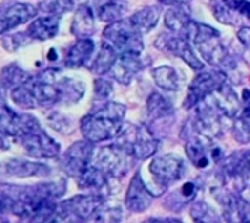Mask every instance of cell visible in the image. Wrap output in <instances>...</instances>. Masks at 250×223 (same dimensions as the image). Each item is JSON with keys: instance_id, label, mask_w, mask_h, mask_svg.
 Here are the masks:
<instances>
[{"instance_id": "cell-38", "label": "cell", "mask_w": 250, "mask_h": 223, "mask_svg": "<svg viewBox=\"0 0 250 223\" xmlns=\"http://www.w3.org/2000/svg\"><path fill=\"white\" fill-rule=\"evenodd\" d=\"M112 94H113V83L105 77H98L94 83L95 103H98L101 106L107 101H110Z\"/></svg>"}, {"instance_id": "cell-13", "label": "cell", "mask_w": 250, "mask_h": 223, "mask_svg": "<svg viewBox=\"0 0 250 223\" xmlns=\"http://www.w3.org/2000/svg\"><path fill=\"white\" fill-rule=\"evenodd\" d=\"M94 145L87 139L77 140L65 151L62 157V167L63 171L73 178H77L86 167L92 163L94 158Z\"/></svg>"}, {"instance_id": "cell-36", "label": "cell", "mask_w": 250, "mask_h": 223, "mask_svg": "<svg viewBox=\"0 0 250 223\" xmlns=\"http://www.w3.org/2000/svg\"><path fill=\"white\" fill-rule=\"evenodd\" d=\"M74 5H76L74 0H42L40 9L44 14L61 17L62 14L73 9Z\"/></svg>"}, {"instance_id": "cell-16", "label": "cell", "mask_w": 250, "mask_h": 223, "mask_svg": "<svg viewBox=\"0 0 250 223\" xmlns=\"http://www.w3.org/2000/svg\"><path fill=\"white\" fill-rule=\"evenodd\" d=\"M222 205L223 217L229 222H250V201L244 199L241 193L230 192L222 187L220 193H214Z\"/></svg>"}, {"instance_id": "cell-15", "label": "cell", "mask_w": 250, "mask_h": 223, "mask_svg": "<svg viewBox=\"0 0 250 223\" xmlns=\"http://www.w3.org/2000/svg\"><path fill=\"white\" fill-rule=\"evenodd\" d=\"M155 198L157 196L152 193V190L148 187L146 181L142 177V172L137 171L130 179L128 189L124 199V205L131 213H144L152 205Z\"/></svg>"}, {"instance_id": "cell-21", "label": "cell", "mask_w": 250, "mask_h": 223, "mask_svg": "<svg viewBox=\"0 0 250 223\" xmlns=\"http://www.w3.org/2000/svg\"><path fill=\"white\" fill-rule=\"evenodd\" d=\"M5 174L9 177H19V178H29V177H47L51 174L50 166L44 163L29 161L23 158H11L5 161Z\"/></svg>"}, {"instance_id": "cell-35", "label": "cell", "mask_w": 250, "mask_h": 223, "mask_svg": "<svg viewBox=\"0 0 250 223\" xmlns=\"http://www.w3.org/2000/svg\"><path fill=\"white\" fill-rule=\"evenodd\" d=\"M190 214H191V219L196 220V222H212V220H220V216L217 214V211L214 210L208 202L201 201V199L191 203Z\"/></svg>"}, {"instance_id": "cell-30", "label": "cell", "mask_w": 250, "mask_h": 223, "mask_svg": "<svg viewBox=\"0 0 250 223\" xmlns=\"http://www.w3.org/2000/svg\"><path fill=\"white\" fill-rule=\"evenodd\" d=\"M173 113V106L170 100H167L160 92H152L146 100V115L149 121H158Z\"/></svg>"}, {"instance_id": "cell-19", "label": "cell", "mask_w": 250, "mask_h": 223, "mask_svg": "<svg viewBox=\"0 0 250 223\" xmlns=\"http://www.w3.org/2000/svg\"><path fill=\"white\" fill-rule=\"evenodd\" d=\"M205 100H208L228 119H234L241 107V100L237 95V92L234 90V86L230 85L229 80L223 82Z\"/></svg>"}, {"instance_id": "cell-4", "label": "cell", "mask_w": 250, "mask_h": 223, "mask_svg": "<svg viewBox=\"0 0 250 223\" xmlns=\"http://www.w3.org/2000/svg\"><path fill=\"white\" fill-rule=\"evenodd\" d=\"M217 177L225 189L243 193L250 179V150L235 151L228 157H223L219 164Z\"/></svg>"}, {"instance_id": "cell-39", "label": "cell", "mask_w": 250, "mask_h": 223, "mask_svg": "<svg viewBox=\"0 0 250 223\" xmlns=\"http://www.w3.org/2000/svg\"><path fill=\"white\" fill-rule=\"evenodd\" d=\"M122 219L121 208L119 207H107L105 202L97 210V213L92 216L91 220L97 222H119Z\"/></svg>"}, {"instance_id": "cell-23", "label": "cell", "mask_w": 250, "mask_h": 223, "mask_svg": "<svg viewBox=\"0 0 250 223\" xmlns=\"http://www.w3.org/2000/svg\"><path fill=\"white\" fill-rule=\"evenodd\" d=\"M27 33L32 41H48L59 33V17L44 15L35 18L27 27Z\"/></svg>"}, {"instance_id": "cell-32", "label": "cell", "mask_w": 250, "mask_h": 223, "mask_svg": "<svg viewBox=\"0 0 250 223\" xmlns=\"http://www.w3.org/2000/svg\"><path fill=\"white\" fill-rule=\"evenodd\" d=\"M198 193H199V187H198V185H196L193 181H187V182H184L181 185L180 190H178L176 193H173L169 198V202L166 203V205L170 210H180V208L186 207L188 202H191L193 199H196Z\"/></svg>"}, {"instance_id": "cell-41", "label": "cell", "mask_w": 250, "mask_h": 223, "mask_svg": "<svg viewBox=\"0 0 250 223\" xmlns=\"http://www.w3.org/2000/svg\"><path fill=\"white\" fill-rule=\"evenodd\" d=\"M15 199L8 192H0V216H6L14 211Z\"/></svg>"}, {"instance_id": "cell-24", "label": "cell", "mask_w": 250, "mask_h": 223, "mask_svg": "<svg viewBox=\"0 0 250 223\" xmlns=\"http://www.w3.org/2000/svg\"><path fill=\"white\" fill-rule=\"evenodd\" d=\"M95 14L97 12L94 11L92 5H80L73 18V23H71V33L77 38H89L91 35H94Z\"/></svg>"}, {"instance_id": "cell-1", "label": "cell", "mask_w": 250, "mask_h": 223, "mask_svg": "<svg viewBox=\"0 0 250 223\" xmlns=\"http://www.w3.org/2000/svg\"><path fill=\"white\" fill-rule=\"evenodd\" d=\"M184 35L190 40L194 50L202 58L204 62L228 74V71L235 68V59L228 53L222 35L217 29H214L205 23L190 20Z\"/></svg>"}, {"instance_id": "cell-3", "label": "cell", "mask_w": 250, "mask_h": 223, "mask_svg": "<svg viewBox=\"0 0 250 223\" xmlns=\"http://www.w3.org/2000/svg\"><path fill=\"white\" fill-rule=\"evenodd\" d=\"M115 143L122 146L125 151L133 156L134 160L144 161L151 158L158 151V139L152 134L149 127L125 122Z\"/></svg>"}, {"instance_id": "cell-40", "label": "cell", "mask_w": 250, "mask_h": 223, "mask_svg": "<svg viewBox=\"0 0 250 223\" xmlns=\"http://www.w3.org/2000/svg\"><path fill=\"white\" fill-rule=\"evenodd\" d=\"M225 3L232 9L238 20L250 22V0H225Z\"/></svg>"}, {"instance_id": "cell-27", "label": "cell", "mask_w": 250, "mask_h": 223, "mask_svg": "<svg viewBox=\"0 0 250 223\" xmlns=\"http://www.w3.org/2000/svg\"><path fill=\"white\" fill-rule=\"evenodd\" d=\"M160 15H162V9H160L158 6L149 5V6H144V8L137 9L136 12H133L128 17V22L137 30H140L145 35L157 26V23L160 20Z\"/></svg>"}, {"instance_id": "cell-9", "label": "cell", "mask_w": 250, "mask_h": 223, "mask_svg": "<svg viewBox=\"0 0 250 223\" xmlns=\"http://www.w3.org/2000/svg\"><path fill=\"white\" fill-rule=\"evenodd\" d=\"M190 130L191 132L186 137V143H184V150L188 161L194 167H198V169H207L212 163H219L223 158V153L214 143L216 140L204 137L198 132H194L193 128Z\"/></svg>"}, {"instance_id": "cell-7", "label": "cell", "mask_w": 250, "mask_h": 223, "mask_svg": "<svg viewBox=\"0 0 250 223\" xmlns=\"http://www.w3.org/2000/svg\"><path fill=\"white\" fill-rule=\"evenodd\" d=\"M155 47L165 53H169L170 56H175V58H180L194 71H202L205 68V62L201 56H198V51L194 50L193 44L186 35L173 32L163 33L155 40Z\"/></svg>"}, {"instance_id": "cell-26", "label": "cell", "mask_w": 250, "mask_h": 223, "mask_svg": "<svg viewBox=\"0 0 250 223\" xmlns=\"http://www.w3.org/2000/svg\"><path fill=\"white\" fill-rule=\"evenodd\" d=\"M118 58H119L118 50L109 41L103 40L100 50L94 58V61L91 62L89 69H91V72L97 74V76H105V74H109V71L112 69Z\"/></svg>"}, {"instance_id": "cell-17", "label": "cell", "mask_w": 250, "mask_h": 223, "mask_svg": "<svg viewBox=\"0 0 250 223\" xmlns=\"http://www.w3.org/2000/svg\"><path fill=\"white\" fill-rule=\"evenodd\" d=\"M38 8L32 3H14L0 8V35L19 27L37 17Z\"/></svg>"}, {"instance_id": "cell-25", "label": "cell", "mask_w": 250, "mask_h": 223, "mask_svg": "<svg viewBox=\"0 0 250 223\" xmlns=\"http://www.w3.org/2000/svg\"><path fill=\"white\" fill-rule=\"evenodd\" d=\"M95 51V43L91 38H79L65 56V67L82 68L89 61Z\"/></svg>"}, {"instance_id": "cell-42", "label": "cell", "mask_w": 250, "mask_h": 223, "mask_svg": "<svg viewBox=\"0 0 250 223\" xmlns=\"http://www.w3.org/2000/svg\"><path fill=\"white\" fill-rule=\"evenodd\" d=\"M237 38L240 43L246 47V50L250 51V26H243L237 32Z\"/></svg>"}, {"instance_id": "cell-22", "label": "cell", "mask_w": 250, "mask_h": 223, "mask_svg": "<svg viewBox=\"0 0 250 223\" xmlns=\"http://www.w3.org/2000/svg\"><path fill=\"white\" fill-rule=\"evenodd\" d=\"M241 104L243 107L232 122V136L238 143L247 145L250 143V89L243 90Z\"/></svg>"}, {"instance_id": "cell-8", "label": "cell", "mask_w": 250, "mask_h": 223, "mask_svg": "<svg viewBox=\"0 0 250 223\" xmlns=\"http://www.w3.org/2000/svg\"><path fill=\"white\" fill-rule=\"evenodd\" d=\"M133 161H134L133 156L128 154L118 143L105 145L100 148V150L94 153V158H92V164L100 167L101 171H104L112 178H122L127 175L131 169Z\"/></svg>"}, {"instance_id": "cell-33", "label": "cell", "mask_w": 250, "mask_h": 223, "mask_svg": "<svg viewBox=\"0 0 250 223\" xmlns=\"http://www.w3.org/2000/svg\"><path fill=\"white\" fill-rule=\"evenodd\" d=\"M29 79H30L29 74L20 67H15V65L5 67L2 74H0V82H2L3 88L6 89H14L20 85H24Z\"/></svg>"}, {"instance_id": "cell-29", "label": "cell", "mask_w": 250, "mask_h": 223, "mask_svg": "<svg viewBox=\"0 0 250 223\" xmlns=\"http://www.w3.org/2000/svg\"><path fill=\"white\" fill-rule=\"evenodd\" d=\"M191 20L187 5H173L169 6L165 12V26L169 32L184 35L188 23Z\"/></svg>"}, {"instance_id": "cell-12", "label": "cell", "mask_w": 250, "mask_h": 223, "mask_svg": "<svg viewBox=\"0 0 250 223\" xmlns=\"http://www.w3.org/2000/svg\"><path fill=\"white\" fill-rule=\"evenodd\" d=\"M17 139H19V143L26 151V154L33 158H55L61 153V145L53 137H50L42 130V127L20 134Z\"/></svg>"}, {"instance_id": "cell-37", "label": "cell", "mask_w": 250, "mask_h": 223, "mask_svg": "<svg viewBox=\"0 0 250 223\" xmlns=\"http://www.w3.org/2000/svg\"><path fill=\"white\" fill-rule=\"evenodd\" d=\"M11 98L17 106H20L23 109H35V107H37V103H35V100H33V97H32L26 83L14 88L11 90Z\"/></svg>"}, {"instance_id": "cell-20", "label": "cell", "mask_w": 250, "mask_h": 223, "mask_svg": "<svg viewBox=\"0 0 250 223\" xmlns=\"http://www.w3.org/2000/svg\"><path fill=\"white\" fill-rule=\"evenodd\" d=\"M142 69H144V62L140 61V56L119 54V58L116 59L109 74L115 82L127 86L133 82V79Z\"/></svg>"}, {"instance_id": "cell-6", "label": "cell", "mask_w": 250, "mask_h": 223, "mask_svg": "<svg viewBox=\"0 0 250 223\" xmlns=\"http://www.w3.org/2000/svg\"><path fill=\"white\" fill-rule=\"evenodd\" d=\"M148 171L155 187L163 193L172 184L178 182L186 174V161L176 154H163L152 157L148 164Z\"/></svg>"}, {"instance_id": "cell-11", "label": "cell", "mask_w": 250, "mask_h": 223, "mask_svg": "<svg viewBox=\"0 0 250 223\" xmlns=\"http://www.w3.org/2000/svg\"><path fill=\"white\" fill-rule=\"evenodd\" d=\"M228 80V74L216 69L212 71H198L191 83L188 85L187 97L184 100V109H193L196 104H199L208 95H211L223 82Z\"/></svg>"}, {"instance_id": "cell-2", "label": "cell", "mask_w": 250, "mask_h": 223, "mask_svg": "<svg viewBox=\"0 0 250 223\" xmlns=\"http://www.w3.org/2000/svg\"><path fill=\"white\" fill-rule=\"evenodd\" d=\"M127 106L119 101H107L98 106L92 113L82 118L80 132L92 143L115 140L125 124Z\"/></svg>"}, {"instance_id": "cell-18", "label": "cell", "mask_w": 250, "mask_h": 223, "mask_svg": "<svg viewBox=\"0 0 250 223\" xmlns=\"http://www.w3.org/2000/svg\"><path fill=\"white\" fill-rule=\"evenodd\" d=\"M76 179H77V184L80 189L87 190L89 193L101 195L105 198L113 192L112 181L116 178L109 177L104 171H101L100 167H97L95 164L91 163Z\"/></svg>"}, {"instance_id": "cell-10", "label": "cell", "mask_w": 250, "mask_h": 223, "mask_svg": "<svg viewBox=\"0 0 250 223\" xmlns=\"http://www.w3.org/2000/svg\"><path fill=\"white\" fill-rule=\"evenodd\" d=\"M105 198L97 193L73 196L58 203L56 217L62 220H91Z\"/></svg>"}, {"instance_id": "cell-5", "label": "cell", "mask_w": 250, "mask_h": 223, "mask_svg": "<svg viewBox=\"0 0 250 223\" xmlns=\"http://www.w3.org/2000/svg\"><path fill=\"white\" fill-rule=\"evenodd\" d=\"M103 40L109 41L119 54H136L142 56L145 48L144 33L137 30L128 18L107 24L103 30Z\"/></svg>"}, {"instance_id": "cell-44", "label": "cell", "mask_w": 250, "mask_h": 223, "mask_svg": "<svg viewBox=\"0 0 250 223\" xmlns=\"http://www.w3.org/2000/svg\"><path fill=\"white\" fill-rule=\"evenodd\" d=\"M8 145L5 143V140H3V137H0V151H2V150H5V148H6Z\"/></svg>"}, {"instance_id": "cell-34", "label": "cell", "mask_w": 250, "mask_h": 223, "mask_svg": "<svg viewBox=\"0 0 250 223\" xmlns=\"http://www.w3.org/2000/svg\"><path fill=\"white\" fill-rule=\"evenodd\" d=\"M209 8L212 15L216 17V20L226 26H237L240 24L238 17L232 12V9L225 3V0H211Z\"/></svg>"}, {"instance_id": "cell-14", "label": "cell", "mask_w": 250, "mask_h": 223, "mask_svg": "<svg viewBox=\"0 0 250 223\" xmlns=\"http://www.w3.org/2000/svg\"><path fill=\"white\" fill-rule=\"evenodd\" d=\"M41 128L38 119L32 115L15 113L2 100H0V133L6 136L19 137L20 134Z\"/></svg>"}, {"instance_id": "cell-28", "label": "cell", "mask_w": 250, "mask_h": 223, "mask_svg": "<svg viewBox=\"0 0 250 223\" xmlns=\"http://www.w3.org/2000/svg\"><path fill=\"white\" fill-rule=\"evenodd\" d=\"M151 76L154 79V83L167 92H176L181 88V77L173 67L170 65H160L151 69Z\"/></svg>"}, {"instance_id": "cell-31", "label": "cell", "mask_w": 250, "mask_h": 223, "mask_svg": "<svg viewBox=\"0 0 250 223\" xmlns=\"http://www.w3.org/2000/svg\"><path fill=\"white\" fill-rule=\"evenodd\" d=\"M125 14H127V5L124 0H107L97 9V17L107 24L122 20Z\"/></svg>"}, {"instance_id": "cell-43", "label": "cell", "mask_w": 250, "mask_h": 223, "mask_svg": "<svg viewBox=\"0 0 250 223\" xmlns=\"http://www.w3.org/2000/svg\"><path fill=\"white\" fill-rule=\"evenodd\" d=\"M157 2L166 6H173V5H188L191 0H157Z\"/></svg>"}]
</instances>
